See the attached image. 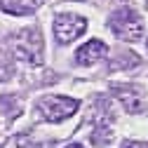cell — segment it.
Returning <instances> with one entry per match:
<instances>
[{"instance_id": "cell-8", "label": "cell", "mask_w": 148, "mask_h": 148, "mask_svg": "<svg viewBox=\"0 0 148 148\" xmlns=\"http://www.w3.org/2000/svg\"><path fill=\"white\" fill-rule=\"evenodd\" d=\"M12 75H14V68H12V64L5 59V52H0V82L10 80Z\"/></svg>"}, {"instance_id": "cell-2", "label": "cell", "mask_w": 148, "mask_h": 148, "mask_svg": "<svg viewBox=\"0 0 148 148\" xmlns=\"http://www.w3.org/2000/svg\"><path fill=\"white\" fill-rule=\"evenodd\" d=\"M108 26L120 40L125 42H136L143 38V21L132 7H120L108 16Z\"/></svg>"}, {"instance_id": "cell-4", "label": "cell", "mask_w": 148, "mask_h": 148, "mask_svg": "<svg viewBox=\"0 0 148 148\" xmlns=\"http://www.w3.org/2000/svg\"><path fill=\"white\" fill-rule=\"evenodd\" d=\"M87 28V19L80 14H59L57 19H54V38H57L59 45H66V42H73L75 38L85 33Z\"/></svg>"}, {"instance_id": "cell-10", "label": "cell", "mask_w": 148, "mask_h": 148, "mask_svg": "<svg viewBox=\"0 0 148 148\" xmlns=\"http://www.w3.org/2000/svg\"><path fill=\"white\" fill-rule=\"evenodd\" d=\"M66 148H85L82 143H71V146H66Z\"/></svg>"}, {"instance_id": "cell-1", "label": "cell", "mask_w": 148, "mask_h": 148, "mask_svg": "<svg viewBox=\"0 0 148 148\" xmlns=\"http://www.w3.org/2000/svg\"><path fill=\"white\" fill-rule=\"evenodd\" d=\"M10 52L16 61H24L31 66L42 64V38L38 28H21L10 35Z\"/></svg>"}, {"instance_id": "cell-12", "label": "cell", "mask_w": 148, "mask_h": 148, "mask_svg": "<svg viewBox=\"0 0 148 148\" xmlns=\"http://www.w3.org/2000/svg\"><path fill=\"white\" fill-rule=\"evenodd\" d=\"M0 148H3V141H0Z\"/></svg>"}, {"instance_id": "cell-5", "label": "cell", "mask_w": 148, "mask_h": 148, "mask_svg": "<svg viewBox=\"0 0 148 148\" xmlns=\"http://www.w3.org/2000/svg\"><path fill=\"white\" fill-rule=\"evenodd\" d=\"M113 94L118 97V101H122V106L129 110V113H141L146 108V97L143 92L134 85H115Z\"/></svg>"}, {"instance_id": "cell-3", "label": "cell", "mask_w": 148, "mask_h": 148, "mask_svg": "<svg viewBox=\"0 0 148 148\" xmlns=\"http://www.w3.org/2000/svg\"><path fill=\"white\" fill-rule=\"evenodd\" d=\"M78 108H80V103L71 97H42L38 101L40 115L49 122H61V120L71 118Z\"/></svg>"}, {"instance_id": "cell-6", "label": "cell", "mask_w": 148, "mask_h": 148, "mask_svg": "<svg viewBox=\"0 0 148 148\" xmlns=\"http://www.w3.org/2000/svg\"><path fill=\"white\" fill-rule=\"evenodd\" d=\"M108 54V47L101 42V40H89V42H85L78 52H75V61L80 64V66H92V64H97V61H101L103 57Z\"/></svg>"}, {"instance_id": "cell-9", "label": "cell", "mask_w": 148, "mask_h": 148, "mask_svg": "<svg viewBox=\"0 0 148 148\" xmlns=\"http://www.w3.org/2000/svg\"><path fill=\"white\" fill-rule=\"evenodd\" d=\"M122 148H148V141H125Z\"/></svg>"}, {"instance_id": "cell-11", "label": "cell", "mask_w": 148, "mask_h": 148, "mask_svg": "<svg viewBox=\"0 0 148 148\" xmlns=\"http://www.w3.org/2000/svg\"><path fill=\"white\" fill-rule=\"evenodd\" d=\"M33 3H35V5H38V3H42V0H33Z\"/></svg>"}, {"instance_id": "cell-7", "label": "cell", "mask_w": 148, "mask_h": 148, "mask_svg": "<svg viewBox=\"0 0 148 148\" xmlns=\"http://www.w3.org/2000/svg\"><path fill=\"white\" fill-rule=\"evenodd\" d=\"M0 10L7 14L24 16V14H31L35 10V3L33 0H0Z\"/></svg>"}]
</instances>
